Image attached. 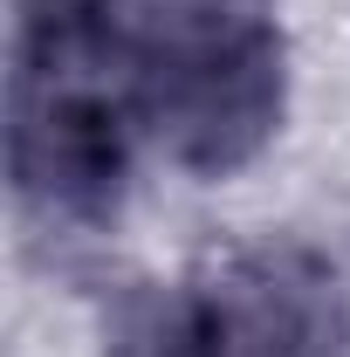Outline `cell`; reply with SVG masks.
Masks as SVG:
<instances>
[{
	"mask_svg": "<svg viewBox=\"0 0 350 357\" xmlns=\"http://www.w3.org/2000/svg\"><path fill=\"white\" fill-rule=\"evenodd\" d=\"M117 0H35L21 48V178L55 206H103L124 172L117 131Z\"/></svg>",
	"mask_w": 350,
	"mask_h": 357,
	"instance_id": "6da1fadb",
	"label": "cell"
}]
</instances>
